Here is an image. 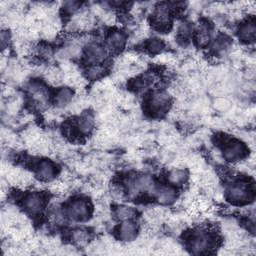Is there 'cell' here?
<instances>
[{"label":"cell","mask_w":256,"mask_h":256,"mask_svg":"<svg viewBox=\"0 0 256 256\" xmlns=\"http://www.w3.org/2000/svg\"><path fill=\"white\" fill-rule=\"evenodd\" d=\"M187 179H188V172L182 167L173 168L168 175L169 182L175 186L183 185L184 183H186Z\"/></svg>","instance_id":"cell-22"},{"label":"cell","mask_w":256,"mask_h":256,"mask_svg":"<svg viewBox=\"0 0 256 256\" xmlns=\"http://www.w3.org/2000/svg\"><path fill=\"white\" fill-rule=\"evenodd\" d=\"M115 217L121 221H131L134 220L137 216V211L134 207L129 206V205H119L116 207L114 211Z\"/></svg>","instance_id":"cell-20"},{"label":"cell","mask_w":256,"mask_h":256,"mask_svg":"<svg viewBox=\"0 0 256 256\" xmlns=\"http://www.w3.org/2000/svg\"><path fill=\"white\" fill-rule=\"evenodd\" d=\"M238 37L241 41L245 43H254L256 37L255 22L253 20H248L241 24L238 29Z\"/></svg>","instance_id":"cell-16"},{"label":"cell","mask_w":256,"mask_h":256,"mask_svg":"<svg viewBox=\"0 0 256 256\" xmlns=\"http://www.w3.org/2000/svg\"><path fill=\"white\" fill-rule=\"evenodd\" d=\"M247 155V148L244 143L238 140L228 141L223 148L222 158L228 162L238 163Z\"/></svg>","instance_id":"cell-5"},{"label":"cell","mask_w":256,"mask_h":256,"mask_svg":"<svg viewBox=\"0 0 256 256\" xmlns=\"http://www.w3.org/2000/svg\"><path fill=\"white\" fill-rule=\"evenodd\" d=\"M108 51L106 47L97 42H90L84 52V60L89 65L103 64L107 59Z\"/></svg>","instance_id":"cell-7"},{"label":"cell","mask_w":256,"mask_h":256,"mask_svg":"<svg viewBox=\"0 0 256 256\" xmlns=\"http://www.w3.org/2000/svg\"><path fill=\"white\" fill-rule=\"evenodd\" d=\"M92 208L88 201L84 199H76L71 201L65 210V215L72 221L85 222L91 216Z\"/></svg>","instance_id":"cell-1"},{"label":"cell","mask_w":256,"mask_h":256,"mask_svg":"<svg viewBox=\"0 0 256 256\" xmlns=\"http://www.w3.org/2000/svg\"><path fill=\"white\" fill-rule=\"evenodd\" d=\"M95 22L96 17L92 14V12L82 10L72 17L70 22V30L71 32L73 31V33L88 32L94 28Z\"/></svg>","instance_id":"cell-6"},{"label":"cell","mask_w":256,"mask_h":256,"mask_svg":"<svg viewBox=\"0 0 256 256\" xmlns=\"http://www.w3.org/2000/svg\"><path fill=\"white\" fill-rule=\"evenodd\" d=\"M155 187V182L154 179L151 175L149 174H140L136 176L131 182L129 186V192L135 196L141 194V193H146V192H151L154 190Z\"/></svg>","instance_id":"cell-9"},{"label":"cell","mask_w":256,"mask_h":256,"mask_svg":"<svg viewBox=\"0 0 256 256\" xmlns=\"http://www.w3.org/2000/svg\"><path fill=\"white\" fill-rule=\"evenodd\" d=\"M156 197H157L158 202L161 205L167 206V205H171L174 202H176L178 193H177L176 188H174L173 186H165V187L160 188L156 192Z\"/></svg>","instance_id":"cell-17"},{"label":"cell","mask_w":256,"mask_h":256,"mask_svg":"<svg viewBox=\"0 0 256 256\" xmlns=\"http://www.w3.org/2000/svg\"><path fill=\"white\" fill-rule=\"evenodd\" d=\"M105 74H106L105 66L103 64H99V65L87 66L84 76L87 80L97 81V80H101L105 76Z\"/></svg>","instance_id":"cell-23"},{"label":"cell","mask_w":256,"mask_h":256,"mask_svg":"<svg viewBox=\"0 0 256 256\" xmlns=\"http://www.w3.org/2000/svg\"><path fill=\"white\" fill-rule=\"evenodd\" d=\"M96 120L94 116L89 112H83L79 115V117L76 120L75 128L77 130V133L81 136H89L93 133L95 129Z\"/></svg>","instance_id":"cell-13"},{"label":"cell","mask_w":256,"mask_h":256,"mask_svg":"<svg viewBox=\"0 0 256 256\" xmlns=\"http://www.w3.org/2000/svg\"><path fill=\"white\" fill-rule=\"evenodd\" d=\"M164 49H165V42L163 39L153 37L151 39H148L146 42V50L150 54H154L157 56L163 53Z\"/></svg>","instance_id":"cell-24"},{"label":"cell","mask_w":256,"mask_h":256,"mask_svg":"<svg viewBox=\"0 0 256 256\" xmlns=\"http://www.w3.org/2000/svg\"><path fill=\"white\" fill-rule=\"evenodd\" d=\"M214 246L213 237L205 231H197L190 238L189 248L192 254H206Z\"/></svg>","instance_id":"cell-4"},{"label":"cell","mask_w":256,"mask_h":256,"mask_svg":"<svg viewBox=\"0 0 256 256\" xmlns=\"http://www.w3.org/2000/svg\"><path fill=\"white\" fill-rule=\"evenodd\" d=\"M91 240V234L88 230L83 228H77L71 232V241L77 247H86Z\"/></svg>","instance_id":"cell-19"},{"label":"cell","mask_w":256,"mask_h":256,"mask_svg":"<svg viewBox=\"0 0 256 256\" xmlns=\"http://www.w3.org/2000/svg\"><path fill=\"white\" fill-rule=\"evenodd\" d=\"M253 197V190L245 182L231 184L226 190V198L233 204H245Z\"/></svg>","instance_id":"cell-2"},{"label":"cell","mask_w":256,"mask_h":256,"mask_svg":"<svg viewBox=\"0 0 256 256\" xmlns=\"http://www.w3.org/2000/svg\"><path fill=\"white\" fill-rule=\"evenodd\" d=\"M156 61L159 63V64H162V65H167V66H172L175 64L176 62V58L174 57V55L170 54V53H166V52H163L159 55L156 56Z\"/></svg>","instance_id":"cell-28"},{"label":"cell","mask_w":256,"mask_h":256,"mask_svg":"<svg viewBox=\"0 0 256 256\" xmlns=\"http://www.w3.org/2000/svg\"><path fill=\"white\" fill-rule=\"evenodd\" d=\"M212 107L214 110L224 113L231 109L232 102L228 98L221 96V97H217L214 99V101L212 103Z\"/></svg>","instance_id":"cell-26"},{"label":"cell","mask_w":256,"mask_h":256,"mask_svg":"<svg viewBox=\"0 0 256 256\" xmlns=\"http://www.w3.org/2000/svg\"><path fill=\"white\" fill-rule=\"evenodd\" d=\"M139 227L133 221H124L118 227V237L123 242H132L139 235Z\"/></svg>","instance_id":"cell-14"},{"label":"cell","mask_w":256,"mask_h":256,"mask_svg":"<svg viewBox=\"0 0 256 256\" xmlns=\"http://www.w3.org/2000/svg\"><path fill=\"white\" fill-rule=\"evenodd\" d=\"M43 78L51 86H58L63 82V73L60 67L48 66L42 70Z\"/></svg>","instance_id":"cell-18"},{"label":"cell","mask_w":256,"mask_h":256,"mask_svg":"<svg viewBox=\"0 0 256 256\" xmlns=\"http://www.w3.org/2000/svg\"><path fill=\"white\" fill-rule=\"evenodd\" d=\"M13 37L11 35V33L8 31V29H2L1 34H0V42H1V47L2 50L5 51L8 49V46L10 44V42L12 41Z\"/></svg>","instance_id":"cell-29"},{"label":"cell","mask_w":256,"mask_h":256,"mask_svg":"<svg viewBox=\"0 0 256 256\" xmlns=\"http://www.w3.org/2000/svg\"><path fill=\"white\" fill-rule=\"evenodd\" d=\"M56 167L49 159H43L38 162L35 168V177L42 183H50L55 179Z\"/></svg>","instance_id":"cell-10"},{"label":"cell","mask_w":256,"mask_h":256,"mask_svg":"<svg viewBox=\"0 0 256 256\" xmlns=\"http://www.w3.org/2000/svg\"><path fill=\"white\" fill-rule=\"evenodd\" d=\"M23 207L30 216H38L44 210L45 198L40 193L31 192L24 197Z\"/></svg>","instance_id":"cell-8"},{"label":"cell","mask_w":256,"mask_h":256,"mask_svg":"<svg viewBox=\"0 0 256 256\" xmlns=\"http://www.w3.org/2000/svg\"><path fill=\"white\" fill-rule=\"evenodd\" d=\"M81 7H82V3L78 1H67L63 3V10L68 15H71L72 17L77 13H79L80 11H82Z\"/></svg>","instance_id":"cell-27"},{"label":"cell","mask_w":256,"mask_h":256,"mask_svg":"<svg viewBox=\"0 0 256 256\" xmlns=\"http://www.w3.org/2000/svg\"><path fill=\"white\" fill-rule=\"evenodd\" d=\"M195 42L199 48H206L212 42V35L207 26L201 25L195 35Z\"/></svg>","instance_id":"cell-21"},{"label":"cell","mask_w":256,"mask_h":256,"mask_svg":"<svg viewBox=\"0 0 256 256\" xmlns=\"http://www.w3.org/2000/svg\"><path fill=\"white\" fill-rule=\"evenodd\" d=\"M153 24L157 29H167L171 24V13L169 5L165 3L158 4L153 12Z\"/></svg>","instance_id":"cell-11"},{"label":"cell","mask_w":256,"mask_h":256,"mask_svg":"<svg viewBox=\"0 0 256 256\" xmlns=\"http://www.w3.org/2000/svg\"><path fill=\"white\" fill-rule=\"evenodd\" d=\"M147 104L152 115L161 116L170 110L171 96L165 91H157L151 95Z\"/></svg>","instance_id":"cell-3"},{"label":"cell","mask_w":256,"mask_h":256,"mask_svg":"<svg viewBox=\"0 0 256 256\" xmlns=\"http://www.w3.org/2000/svg\"><path fill=\"white\" fill-rule=\"evenodd\" d=\"M231 48V43L229 38H227L226 36H220L217 39H215V41L212 44V49L215 53L218 54H222L227 52L229 49Z\"/></svg>","instance_id":"cell-25"},{"label":"cell","mask_w":256,"mask_h":256,"mask_svg":"<svg viewBox=\"0 0 256 256\" xmlns=\"http://www.w3.org/2000/svg\"><path fill=\"white\" fill-rule=\"evenodd\" d=\"M127 43V36L123 31L115 30L109 33L106 38V49L108 52L118 54L122 52Z\"/></svg>","instance_id":"cell-12"},{"label":"cell","mask_w":256,"mask_h":256,"mask_svg":"<svg viewBox=\"0 0 256 256\" xmlns=\"http://www.w3.org/2000/svg\"><path fill=\"white\" fill-rule=\"evenodd\" d=\"M75 98V91L68 87H60L54 96V104L57 109H67Z\"/></svg>","instance_id":"cell-15"},{"label":"cell","mask_w":256,"mask_h":256,"mask_svg":"<svg viewBox=\"0 0 256 256\" xmlns=\"http://www.w3.org/2000/svg\"><path fill=\"white\" fill-rule=\"evenodd\" d=\"M191 31H192L191 24L187 23V22L181 23L178 27V35L182 38H187L190 35Z\"/></svg>","instance_id":"cell-30"}]
</instances>
